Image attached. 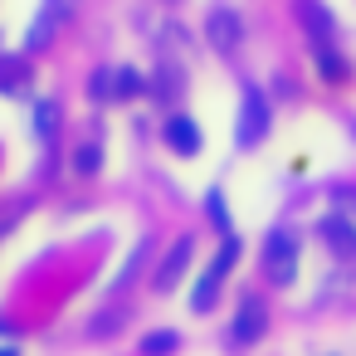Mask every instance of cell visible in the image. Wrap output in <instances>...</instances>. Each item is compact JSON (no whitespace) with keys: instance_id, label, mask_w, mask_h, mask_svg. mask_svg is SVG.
Returning <instances> with one entry per match:
<instances>
[{"instance_id":"6da1fadb","label":"cell","mask_w":356,"mask_h":356,"mask_svg":"<svg viewBox=\"0 0 356 356\" xmlns=\"http://www.w3.org/2000/svg\"><path fill=\"white\" fill-rule=\"evenodd\" d=\"M234 259H239V244H234V234H229V239H225V249L215 254V264L200 273V283H195V293H191V307H195V312H210V307H215V293H220L225 273L234 268Z\"/></svg>"},{"instance_id":"7a4b0ae2","label":"cell","mask_w":356,"mask_h":356,"mask_svg":"<svg viewBox=\"0 0 356 356\" xmlns=\"http://www.w3.org/2000/svg\"><path fill=\"white\" fill-rule=\"evenodd\" d=\"M264 273H268L278 288L298 278V239H293V234H273V239L264 244Z\"/></svg>"},{"instance_id":"3957f363","label":"cell","mask_w":356,"mask_h":356,"mask_svg":"<svg viewBox=\"0 0 356 356\" xmlns=\"http://www.w3.org/2000/svg\"><path fill=\"white\" fill-rule=\"evenodd\" d=\"M268 132V98L259 88H244V103H239V147H254L259 137Z\"/></svg>"},{"instance_id":"277c9868","label":"cell","mask_w":356,"mask_h":356,"mask_svg":"<svg viewBox=\"0 0 356 356\" xmlns=\"http://www.w3.org/2000/svg\"><path fill=\"white\" fill-rule=\"evenodd\" d=\"M264 327H268V307H264V298H244V302H239V312H234L229 341H234V346H249V341H259V337H264Z\"/></svg>"},{"instance_id":"5b68a950","label":"cell","mask_w":356,"mask_h":356,"mask_svg":"<svg viewBox=\"0 0 356 356\" xmlns=\"http://www.w3.org/2000/svg\"><path fill=\"white\" fill-rule=\"evenodd\" d=\"M205 35H210V44H215L220 54H229V49L239 44L244 25H239V15H234V10H210V25H205Z\"/></svg>"},{"instance_id":"8992f818","label":"cell","mask_w":356,"mask_h":356,"mask_svg":"<svg viewBox=\"0 0 356 356\" xmlns=\"http://www.w3.org/2000/svg\"><path fill=\"white\" fill-rule=\"evenodd\" d=\"M191 254H195V244H191V239H176V244H171V254H166V259H161V268H156V288H161V293H171V288H176V278L186 273Z\"/></svg>"},{"instance_id":"52a82bcc","label":"cell","mask_w":356,"mask_h":356,"mask_svg":"<svg viewBox=\"0 0 356 356\" xmlns=\"http://www.w3.org/2000/svg\"><path fill=\"white\" fill-rule=\"evenodd\" d=\"M166 147H171L176 156H195V152H200V127H195V118H171V122H166Z\"/></svg>"},{"instance_id":"ba28073f","label":"cell","mask_w":356,"mask_h":356,"mask_svg":"<svg viewBox=\"0 0 356 356\" xmlns=\"http://www.w3.org/2000/svg\"><path fill=\"white\" fill-rule=\"evenodd\" d=\"M298 20H302V30H312V35H317V44H327V40H332V15L317 6V0H298Z\"/></svg>"},{"instance_id":"9c48e42d","label":"cell","mask_w":356,"mask_h":356,"mask_svg":"<svg viewBox=\"0 0 356 356\" xmlns=\"http://www.w3.org/2000/svg\"><path fill=\"white\" fill-rule=\"evenodd\" d=\"M312 59H317V69H322V79H332V83H346L351 79V69H346V59L332 49V44H317L312 49Z\"/></svg>"},{"instance_id":"30bf717a","label":"cell","mask_w":356,"mask_h":356,"mask_svg":"<svg viewBox=\"0 0 356 356\" xmlns=\"http://www.w3.org/2000/svg\"><path fill=\"white\" fill-rule=\"evenodd\" d=\"M30 88V64L25 59H0V93H20Z\"/></svg>"},{"instance_id":"8fae6325","label":"cell","mask_w":356,"mask_h":356,"mask_svg":"<svg viewBox=\"0 0 356 356\" xmlns=\"http://www.w3.org/2000/svg\"><path fill=\"white\" fill-rule=\"evenodd\" d=\"M322 234L332 239V249H337V254H356V229H351L346 220H327V225H322Z\"/></svg>"},{"instance_id":"7c38bea8","label":"cell","mask_w":356,"mask_h":356,"mask_svg":"<svg viewBox=\"0 0 356 356\" xmlns=\"http://www.w3.org/2000/svg\"><path fill=\"white\" fill-rule=\"evenodd\" d=\"M142 351H147V356H171V351H176V332H152V337L142 341Z\"/></svg>"},{"instance_id":"4fadbf2b","label":"cell","mask_w":356,"mask_h":356,"mask_svg":"<svg viewBox=\"0 0 356 356\" xmlns=\"http://www.w3.org/2000/svg\"><path fill=\"white\" fill-rule=\"evenodd\" d=\"M49 35H54V20H49V15H40V25H30V35H25V49H44V44H49Z\"/></svg>"},{"instance_id":"5bb4252c","label":"cell","mask_w":356,"mask_h":356,"mask_svg":"<svg viewBox=\"0 0 356 356\" xmlns=\"http://www.w3.org/2000/svg\"><path fill=\"white\" fill-rule=\"evenodd\" d=\"M118 98H137L142 93V74L137 69H118V88H113Z\"/></svg>"},{"instance_id":"9a60e30c","label":"cell","mask_w":356,"mask_h":356,"mask_svg":"<svg viewBox=\"0 0 356 356\" xmlns=\"http://www.w3.org/2000/svg\"><path fill=\"white\" fill-rule=\"evenodd\" d=\"M156 93H161V98H176V93H181V69H176V64H166V69H161Z\"/></svg>"},{"instance_id":"2e32d148","label":"cell","mask_w":356,"mask_h":356,"mask_svg":"<svg viewBox=\"0 0 356 356\" xmlns=\"http://www.w3.org/2000/svg\"><path fill=\"white\" fill-rule=\"evenodd\" d=\"M35 122H40V137L49 142V137H54V122H59V113H54V103H40V108H35Z\"/></svg>"},{"instance_id":"e0dca14e","label":"cell","mask_w":356,"mask_h":356,"mask_svg":"<svg viewBox=\"0 0 356 356\" xmlns=\"http://www.w3.org/2000/svg\"><path fill=\"white\" fill-rule=\"evenodd\" d=\"M74 161H79V171H83V176H93V171H98V147H79V156H74Z\"/></svg>"},{"instance_id":"ac0fdd59","label":"cell","mask_w":356,"mask_h":356,"mask_svg":"<svg viewBox=\"0 0 356 356\" xmlns=\"http://www.w3.org/2000/svg\"><path fill=\"white\" fill-rule=\"evenodd\" d=\"M69 10H74V0H44V15H49L54 25H59V20H64Z\"/></svg>"},{"instance_id":"d6986e66","label":"cell","mask_w":356,"mask_h":356,"mask_svg":"<svg viewBox=\"0 0 356 356\" xmlns=\"http://www.w3.org/2000/svg\"><path fill=\"white\" fill-rule=\"evenodd\" d=\"M108 83H113V74H108V69H98V74H93V98H98V103H103V98L113 93Z\"/></svg>"},{"instance_id":"ffe728a7","label":"cell","mask_w":356,"mask_h":356,"mask_svg":"<svg viewBox=\"0 0 356 356\" xmlns=\"http://www.w3.org/2000/svg\"><path fill=\"white\" fill-rule=\"evenodd\" d=\"M205 205H210V220H215L220 229H229V220H225V200H220V195H210Z\"/></svg>"},{"instance_id":"44dd1931","label":"cell","mask_w":356,"mask_h":356,"mask_svg":"<svg viewBox=\"0 0 356 356\" xmlns=\"http://www.w3.org/2000/svg\"><path fill=\"white\" fill-rule=\"evenodd\" d=\"M332 200H337V205H341V210H351V215H356V191H337V195H332Z\"/></svg>"},{"instance_id":"7402d4cb","label":"cell","mask_w":356,"mask_h":356,"mask_svg":"<svg viewBox=\"0 0 356 356\" xmlns=\"http://www.w3.org/2000/svg\"><path fill=\"white\" fill-rule=\"evenodd\" d=\"M0 356H15V351H10V346H6V351H0Z\"/></svg>"}]
</instances>
